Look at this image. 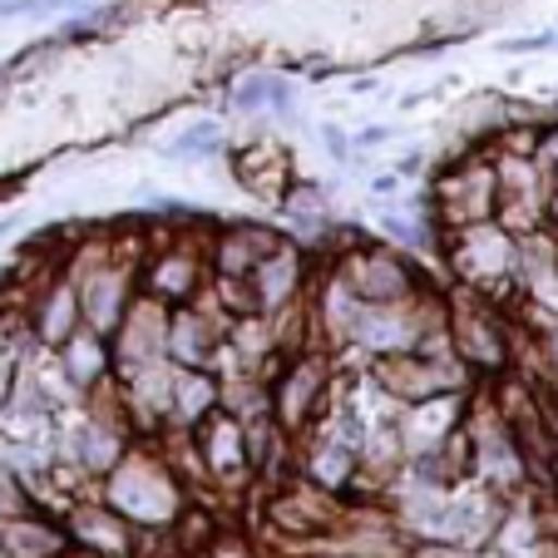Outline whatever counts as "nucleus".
Here are the masks:
<instances>
[{"instance_id":"1","label":"nucleus","mask_w":558,"mask_h":558,"mask_svg":"<svg viewBox=\"0 0 558 558\" xmlns=\"http://www.w3.org/2000/svg\"><path fill=\"white\" fill-rule=\"evenodd\" d=\"M499 208V173H495V158H460L450 169L440 173L435 183V213H440L445 228H470V222H485L495 218Z\"/></svg>"},{"instance_id":"2","label":"nucleus","mask_w":558,"mask_h":558,"mask_svg":"<svg viewBox=\"0 0 558 558\" xmlns=\"http://www.w3.org/2000/svg\"><path fill=\"white\" fill-rule=\"evenodd\" d=\"M337 282L347 287L356 302H405L415 296V267L401 253L376 243H351L337 263Z\"/></svg>"},{"instance_id":"3","label":"nucleus","mask_w":558,"mask_h":558,"mask_svg":"<svg viewBox=\"0 0 558 558\" xmlns=\"http://www.w3.org/2000/svg\"><path fill=\"white\" fill-rule=\"evenodd\" d=\"M514 257H519V238L499 228L495 218L470 222V228H454L450 232V267L470 287L514 282Z\"/></svg>"},{"instance_id":"4","label":"nucleus","mask_w":558,"mask_h":558,"mask_svg":"<svg viewBox=\"0 0 558 558\" xmlns=\"http://www.w3.org/2000/svg\"><path fill=\"white\" fill-rule=\"evenodd\" d=\"M347 331H351V341H356V347L371 351V356H396V351H415L425 337H430L425 316H415L411 296H405V302H356V312H351Z\"/></svg>"},{"instance_id":"5","label":"nucleus","mask_w":558,"mask_h":558,"mask_svg":"<svg viewBox=\"0 0 558 558\" xmlns=\"http://www.w3.org/2000/svg\"><path fill=\"white\" fill-rule=\"evenodd\" d=\"M109 505L114 514L124 519H138V524H163L173 519V480L163 474V464L154 460H124L109 480Z\"/></svg>"},{"instance_id":"6","label":"nucleus","mask_w":558,"mask_h":558,"mask_svg":"<svg viewBox=\"0 0 558 558\" xmlns=\"http://www.w3.org/2000/svg\"><path fill=\"white\" fill-rule=\"evenodd\" d=\"M74 292H80V316H85V327H95L99 337L124 322L129 302H134V272L124 263H95L85 272H70Z\"/></svg>"},{"instance_id":"7","label":"nucleus","mask_w":558,"mask_h":558,"mask_svg":"<svg viewBox=\"0 0 558 558\" xmlns=\"http://www.w3.org/2000/svg\"><path fill=\"white\" fill-rule=\"evenodd\" d=\"M163 341H169V306L148 292H134L124 322L114 327V361L124 371L163 361Z\"/></svg>"},{"instance_id":"8","label":"nucleus","mask_w":558,"mask_h":558,"mask_svg":"<svg viewBox=\"0 0 558 558\" xmlns=\"http://www.w3.org/2000/svg\"><path fill=\"white\" fill-rule=\"evenodd\" d=\"M450 347L460 351V361L480 371H499L509 361V331L499 327V316L489 306H460L450 316Z\"/></svg>"},{"instance_id":"9","label":"nucleus","mask_w":558,"mask_h":558,"mask_svg":"<svg viewBox=\"0 0 558 558\" xmlns=\"http://www.w3.org/2000/svg\"><path fill=\"white\" fill-rule=\"evenodd\" d=\"M203 287V257L193 247H163L144 263V292L158 296L163 306L193 302Z\"/></svg>"},{"instance_id":"10","label":"nucleus","mask_w":558,"mask_h":558,"mask_svg":"<svg viewBox=\"0 0 558 558\" xmlns=\"http://www.w3.org/2000/svg\"><path fill=\"white\" fill-rule=\"evenodd\" d=\"M302 277H306L302 253H296L292 243L272 247V253H267L263 263H257L253 272H247V287H253L257 316H272V312H282V306L292 302L296 292H302Z\"/></svg>"},{"instance_id":"11","label":"nucleus","mask_w":558,"mask_h":558,"mask_svg":"<svg viewBox=\"0 0 558 558\" xmlns=\"http://www.w3.org/2000/svg\"><path fill=\"white\" fill-rule=\"evenodd\" d=\"M272 247H282L272 228H257V222H243V228H222L213 238V253H208V267L213 277H247L257 263H263Z\"/></svg>"},{"instance_id":"12","label":"nucleus","mask_w":558,"mask_h":558,"mask_svg":"<svg viewBox=\"0 0 558 558\" xmlns=\"http://www.w3.org/2000/svg\"><path fill=\"white\" fill-rule=\"evenodd\" d=\"M232 179L243 183L247 193H257V198L282 203L287 183H292V158L277 144H247L232 154Z\"/></svg>"},{"instance_id":"13","label":"nucleus","mask_w":558,"mask_h":558,"mask_svg":"<svg viewBox=\"0 0 558 558\" xmlns=\"http://www.w3.org/2000/svg\"><path fill=\"white\" fill-rule=\"evenodd\" d=\"M322 386H327V361L322 356H296L287 366L282 386H277V415H282L287 430H296L322 405Z\"/></svg>"},{"instance_id":"14","label":"nucleus","mask_w":558,"mask_h":558,"mask_svg":"<svg viewBox=\"0 0 558 558\" xmlns=\"http://www.w3.org/2000/svg\"><path fill=\"white\" fill-rule=\"evenodd\" d=\"M80 322H85V316H80V292H74V282L64 272L45 277V292H40V302H35V331H40V341L45 347H64V337H70Z\"/></svg>"},{"instance_id":"15","label":"nucleus","mask_w":558,"mask_h":558,"mask_svg":"<svg viewBox=\"0 0 558 558\" xmlns=\"http://www.w3.org/2000/svg\"><path fill=\"white\" fill-rule=\"evenodd\" d=\"M163 356H169L173 366H189V371L213 356V327L198 306H189V302L169 306V341H163Z\"/></svg>"},{"instance_id":"16","label":"nucleus","mask_w":558,"mask_h":558,"mask_svg":"<svg viewBox=\"0 0 558 558\" xmlns=\"http://www.w3.org/2000/svg\"><path fill=\"white\" fill-rule=\"evenodd\" d=\"M60 351H64V371H70L74 386H95V380L109 371V361H114L109 341L99 337L95 327H85V322H80V327H74L70 337H64V347H60Z\"/></svg>"},{"instance_id":"17","label":"nucleus","mask_w":558,"mask_h":558,"mask_svg":"<svg viewBox=\"0 0 558 558\" xmlns=\"http://www.w3.org/2000/svg\"><path fill=\"white\" fill-rule=\"evenodd\" d=\"M243 430H247V425H238L232 415H213V421L198 430V440H203V460H208L218 474H238V470L247 464Z\"/></svg>"},{"instance_id":"18","label":"nucleus","mask_w":558,"mask_h":558,"mask_svg":"<svg viewBox=\"0 0 558 558\" xmlns=\"http://www.w3.org/2000/svg\"><path fill=\"white\" fill-rule=\"evenodd\" d=\"M213 405H218V386H213L198 366L193 371L183 366L179 376H173V415H179V421H203Z\"/></svg>"},{"instance_id":"19","label":"nucleus","mask_w":558,"mask_h":558,"mask_svg":"<svg viewBox=\"0 0 558 558\" xmlns=\"http://www.w3.org/2000/svg\"><path fill=\"white\" fill-rule=\"evenodd\" d=\"M495 519H499L495 499H489V495H470V499H460V505L445 514V534L460 538V544H474L480 534H489V529H495Z\"/></svg>"},{"instance_id":"20","label":"nucleus","mask_w":558,"mask_h":558,"mask_svg":"<svg viewBox=\"0 0 558 558\" xmlns=\"http://www.w3.org/2000/svg\"><path fill=\"white\" fill-rule=\"evenodd\" d=\"M0 548L11 558H54L60 554V534L45 524H31V519H15V524L0 529Z\"/></svg>"},{"instance_id":"21","label":"nucleus","mask_w":558,"mask_h":558,"mask_svg":"<svg viewBox=\"0 0 558 558\" xmlns=\"http://www.w3.org/2000/svg\"><path fill=\"white\" fill-rule=\"evenodd\" d=\"M74 534L85 538L89 548H99V554H124L129 548L124 524H119L114 514H105V509H80V514H74Z\"/></svg>"},{"instance_id":"22","label":"nucleus","mask_w":558,"mask_h":558,"mask_svg":"<svg viewBox=\"0 0 558 558\" xmlns=\"http://www.w3.org/2000/svg\"><path fill=\"white\" fill-rule=\"evenodd\" d=\"M499 554L505 558H548L544 554V534H538V524L529 514H514L505 524V534H499Z\"/></svg>"},{"instance_id":"23","label":"nucleus","mask_w":558,"mask_h":558,"mask_svg":"<svg viewBox=\"0 0 558 558\" xmlns=\"http://www.w3.org/2000/svg\"><path fill=\"white\" fill-rule=\"evenodd\" d=\"M80 460H85L89 470H109V464L119 460V435L99 430V425H85V440H80Z\"/></svg>"},{"instance_id":"24","label":"nucleus","mask_w":558,"mask_h":558,"mask_svg":"<svg viewBox=\"0 0 558 558\" xmlns=\"http://www.w3.org/2000/svg\"><path fill=\"white\" fill-rule=\"evenodd\" d=\"M222 144V134H218V124H193L189 134H179L173 138V148L169 154L173 158H189V154H213V148Z\"/></svg>"},{"instance_id":"25","label":"nucleus","mask_w":558,"mask_h":558,"mask_svg":"<svg viewBox=\"0 0 558 558\" xmlns=\"http://www.w3.org/2000/svg\"><path fill=\"white\" fill-rule=\"evenodd\" d=\"M316 480H327V485H347L351 480V454L341 450V445H331V450H316Z\"/></svg>"},{"instance_id":"26","label":"nucleus","mask_w":558,"mask_h":558,"mask_svg":"<svg viewBox=\"0 0 558 558\" xmlns=\"http://www.w3.org/2000/svg\"><path fill=\"white\" fill-rule=\"evenodd\" d=\"M534 163H538V169H554V163H558V119H544V124H538Z\"/></svg>"},{"instance_id":"27","label":"nucleus","mask_w":558,"mask_h":558,"mask_svg":"<svg viewBox=\"0 0 558 558\" xmlns=\"http://www.w3.org/2000/svg\"><path fill=\"white\" fill-rule=\"evenodd\" d=\"M267 95H272V80H247V85L238 89V109H257Z\"/></svg>"},{"instance_id":"28","label":"nucleus","mask_w":558,"mask_h":558,"mask_svg":"<svg viewBox=\"0 0 558 558\" xmlns=\"http://www.w3.org/2000/svg\"><path fill=\"white\" fill-rule=\"evenodd\" d=\"M544 228H548V232H554V238H558V183H554V189L544 193Z\"/></svg>"},{"instance_id":"29","label":"nucleus","mask_w":558,"mask_h":558,"mask_svg":"<svg viewBox=\"0 0 558 558\" xmlns=\"http://www.w3.org/2000/svg\"><path fill=\"white\" fill-rule=\"evenodd\" d=\"M554 35H529V40H505V50H548Z\"/></svg>"},{"instance_id":"30","label":"nucleus","mask_w":558,"mask_h":558,"mask_svg":"<svg viewBox=\"0 0 558 558\" xmlns=\"http://www.w3.org/2000/svg\"><path fill=\"white\" fill-rule=\"evenodd\" d=\"M40 11V0H0V15H31Z\"/></svg>"},{"instance_id":"31","label":"nucleus","mask_w":558,"mask_h":558,"mask_svg":"<svg viewBox=\"0 0 558 558\" xmlns=\"http://www.w3.org/2000/svg\"><path fill=\"white\" fill-rule=\"evenodd\" d=\"M322 138L331 144V154L337 158H347V138H341V129H322Z\"/></svg>"},{"instance_id":"32","label":"nucleus","mask_w":558,"mask_h":558,"mask_svg":"<svg viewBox=\"0 0 558 558\" xmlns=\"http://www.w3.org/2000/svg\"><path fill=\"white\" fill-rule=\"evenodd\" d=\"M11 396V356H0V405Z\"/></svg>"},{"instance_id":"33","label":"nucleus","mask_w":558,"mask_h":558,"mask_svg":"<svg viewBox=\"0 0 558 558\" xmlns=\"http://www.w3.org/2000/svg\"><path fill=\"white\" fill-rule=\"evenodd\" d=\"M548 356H554V366H558V327H554V341H548Z\"/></svg>"},{"instance_id":"34","label":"nucleus","mask_w":558,"mask_h":558,"mask_svg":"<svg viewBox=\"0 0 558 558\" xmlns=\"http://www.w3.org/2000/svg\"><path fill=\"white\" fill-rule=\"evenodd\" d=\"M554 183H558V163H554Z\"/></svg>"},{"instance_id":"35","label":"nucleus","mask_w":558,"mask_h":558,"mask_svg":"<svg viewBox=\"0 0 558 558\" xmlns=\"http://www.w3.org/2000/svg\"><path fill=\"white\" fill-rule=\"evenodd\" d=\"M554 474H558V470H554Z\"/></svg>"}]
</instances>
